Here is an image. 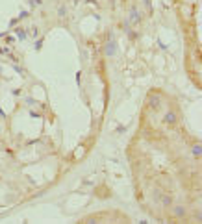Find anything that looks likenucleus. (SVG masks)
I'll list each match as a JSON object with an SVG mask.
<instances>
[{
	"label": "nucleus",
	"instance_id": "f257e3e1",
	"mask_svg": "<svg viewBox=\"0 0 202 224\" xmlns=\"http://www.w3.org/2000/svg\"><path fill=\"white\" fill-rule=\"evenodd\" d=\"M104 54L108 58H113L117 54V41L113 39L111 33H109V39H108V43H106V46H104Z\"/></svg>",
	"mask_w": 202,
	"mask_h": 224
},
{
	"label": "nucleus",
	"instance_id": "f03ea898",
	"mask_svg": "<svg viewBox=\"0 0 202 224\" xmlns=\"http://www.w3.org/2000/svg\"><path fill=\"white\" fill-rule=\"evenodd\" d=\"M141 22V11L137 9L136 6H132L130 7V13H128V24H139Z\"/></svg>",
	"mask_w": 202,
	"mask_h": 224
},
{
	"label": "nucleus",
	"instance_id": "7ed1b4c3",
	"mask_svg": "<svg viewBox=\"0 0 202 224\" xmlns=\"http://www.w3.org/2000/svg\"><path fill=\"white\" fill-rule=\"evenodd\" d=\"M176 120H178V115L174 111H167L163 115V122L165 124H176Z\"/></svg>",
	"mask_w": 202,
	"mask_h": 224
},
{
	"label": "nucleus",
	"instance_id": "20e7f679",
	"mask_svg": "<svg viewBox=\"0 0 202 224\" xmlns=\"http://www.w3.org/2000/svg\"><path fill=\"white\" fill-rule=\"evenodd\" d=\"M160 104H161V98L158 96V95H150L148 96V106L152 109H158V108H160Z\"/></svg>",
	"mask_w": 202,
	"mask_h": 224
},
{
	"label": "nucleus",
	"instance_id": "39448f33",
	"mask_svg": "<svg viewBox=\"0 0 202 224\" xmlns=\"http://www.w3.org/2000/svg\"><path fill=\"white\" fill-rule=\"evenodd\" d=\"M172 213H174V217H176V219H180V217H184V215H185V207L184 206H174Z\"/></svg>",
	"mask_w": 202,
	"mask_h": 224
},
{
	"label": "nucleus",
	"instance_id": "423d86ee",
	"mask_svg": "<svg viewBox=\"0 0 202 224\" xmlns=\"http://www.w3.org/2000/svg\"><path fill=\"white\" fill-rule=\"evenodd\" d=\"M191 154H193V156H195V158H197V159H199V158H200V154H202V146H200V144H199V143H197V144H193V148H191Z\"/></svg>",
	"mask_w": 202,
	"mask_h": 224
},
{
	"label": "nucleus",
	"instance_id": "0eeeda50",
	"mask_svg": "<svg viewBox=\"0 0 202 224\" xmlns=\"http://www.w3.org/2000/svg\"><path fill=\"white\" fill-rule=\"evenodd\" d=\"M160 198H161V206H165V207H169V206L172 204V198H171L169 195H163V196L160 195Z\"/></svg>",
	"mask_w": 202,
	"mask_h": 224
},
{
	"label": "nucleus",
	"instance_id": "6e6552de",
	"mask_svg": "<svg viewBox=\"0 0 202 224\" xmlns=\"http://www.w3.org/2000/svg\"><path fill=\"white\" fill-rule=\"evenodd\" d=\"M15 33H17L19 41H24V39H26V32H24L22 28H17V30H15Z\"/></svg>",
	"mask_w": 202,
	"mask_h": 224
},
{
	"label": "nucleus",
	"instance_id": "1a4fd4ad",
	"mask_svg": "<svg viewBox=\"0 0 202 224\" xmlns=\"http://www.w3.org/2000/svg\"><path fill=\"white\" fill-rule=\"evenodd\" d=\"M67 15V7L65 6H59L58 7V17H65Z\"/></svg>",
	"mask_w": 202,
	"mask_h": 224
},
{
	"label": "nucleus",
	"instance_id": "9d476101",
	"mask_svg": "<svg viewBox=\"0 0 202 224\" xmlns=\"http://www.w3.org/2000/svg\"><path fill=\"white\" fill-rule=\"evenodd\" d=\"M41 46H43V39H39V41L35 43V50H41Z\"/></svg>",
	"mask_w": 202,
	"mask_h": 224
},
{
	"label": "nucleus",
	"instance_id": "9b49d317",
	"mask_svg": "<svg viewBox=\"0 0 202 224\" xmlns=\"http://www.w3.org/2000/svg\"><path fill=\"white\" fill-rule=\"evenodd\" d=\"M143 2H145V6L148 7V9H152V0H143Z\"/></svg>",
	"mask_w": 202,
	"mask_h": 224
},
{
	"label": "nucleus",
	"instance_id": "f8f14e48",
	"mask_svg": "<svg viewBox=\"0 0 202 224\" xmlns=\"http://www.w3.org/2000/svg\"><path fill=\"white\" fill-rule=\"evenodd\" d=\"M26 17H28V11H22V13H21V15H19V17H17V19H19V21H21V19H26Z\"/></svg>",
	"mask_w": 202,
	"mask_h": 224
},
{
	"label": "nucleus",
	"instance_id": "ddd939ff",
	"mask_svg": "<svg viewBox=\"0 0 202 224\" xmlns=\"http://www.w3.org/2000/svg\"><path fill=\"white\" fill-rule=\"evenodd\" d=\"M41 4V0H30V6H39Z\"/></svg>",
	"mask_w": 202,
	"mask_h": 224
},
{
	"label": "nucleus",
	"instance_id": "4468645a",
	"mask_svg": "<svg viewBox=\"0 0 202 224\" xmlns=\"http://www.w3.org/2000/svg\"><path fill=\"white\" fill-rule=\"evenodd\" d=\"M21 95V89H13V96H19Z\"/></svg>",
	"mask_w": 202,
	"mask_h": 224
},
{
	"label": "nucleus",
	"instance_id": "2eb2a0df",
	"mask_svg": "<svg viewBox=\"0 0 202 224\" xmlns=\"http://www.w3.org/2000/svg\"><path fill=\"white\" fill-rule=\"evenodd\" d=\"M26 104L32 106V104H35V100H34V98H26Z\"/></svg>",
	"mask_w": 202,
	"mask_h": 224
},
{
	"label": "nucleus",
	"instance_id": "dca6fc26",
	"mask_svg": "<svg viewBox=\"0 0 202 224\" xmlns=\"http://www.w3.org/2000/svg\"><path fill=\"white\" fill-rule=\"evenodd\" d=\"M32 35H34V37H37V35H39V30H37V28H34V32H32Z\"/></svg>",
	"mask_w": 202,
	"mask_h": 224
},
{
	"label": "nucleus",
	"instance_id": "f3484780",
	"mask_svg": "<svg viewBox=\"0 0 202 224\" xmlns=\"http://www.w3.org/2000/svg\"><path fill=\"white\" fill-rule=\"evenodd\" d=\"M0 117H4V111H2V108H0Z\"/></svg>",
	"mask_w": 202,
	"mask_h": 224
},
{
	"label": "nucleus",
	"instance_id": "a211bd4d",
	"mask_svg": "<svg viewBox=\"0 0 202 224\" xmlns=\"http://www.w3.org/2000/svg\"><path fill=\"white\" fill-rule=\"evenodd\" d=\"M74 2H76V4H78V2H80V0H74Z\"/></svg>",
	"mask_w": 202,
	"mask_h": 224
}]
</instances>
